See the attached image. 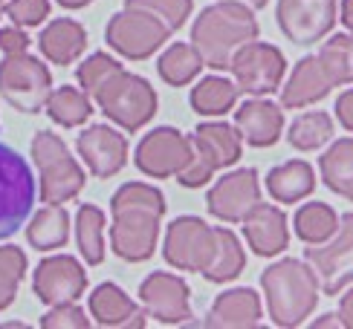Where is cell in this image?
<instances>
[{
    "instance_id": "6da1fadb",
    "label": "cell",
    "mask_w": 353,
    "mask_h": 329,
    "mask_svg": "<svg viewBox=\"0 0 353 329\" xmlns=\"http://www.w3.org/2000/svg\"><path fill=\"white\" fill-rule=\"evenodd\" d=\"M110 248L128 263L148 260L159 240V220L165 214L163 191L145 182H128L110 200Z\"/></svg>"
},
{
    "instance_id": "7a4b0ae2",
    "label": "cell",
    "mask_w": 353,
    "mask_h": 329,
    "mask_svg": "<svg viewBox=\"0 0 353 329\" xmlns=\"http://www.w3.org/2000/svg\"><path fill=\"white\" fill-rule=\"evenodd\" d=\"M258 38V21L252 6L243 0H220L200 12L191 26V43L203 55L205 67L229 70L232 58L243 43Z\"/></svg>"
},
{
    "instance_id": "3957f363",
    "label": "cell",
    "mask_w": 353,
    "mask_h": 329,
    "mask_svg": "<svg viewBox=\"0 0 353 329\" xmlns=\"http://www.w3.org/2000/svg\"><path fill=\"white\" fill-rule=\"evenodd\" d=\"M267 309L275 326H299L319 304V275L301 260H278L261 275Z\"/></svg>"
},
{
    "instance_id": "277c9868",
    "label": "cell",
    "mask_w": 353,
    "mask_h": 329,
    "mask_svg": "<svg viewBox=\"0 0 353 329\" xmlns=\"http://www.w3.org/2000/svg\"><path fill=\"white\" fill-rule=\"evenodd\" d=\"M32 159L41 173V200L47 205H64L76 200L84 188V171L70 156L67 145L50 130H38L32 139Z\"/></svg>"
},
{
    "instance_id": "5b68a950",
    "label": "cell",
    "mask_w": 353,
    "mask_h": 329,
    "mask_svg": "<svg viewBox=\"0 0 353 329\" xmlns=\"http://www.w3.org/2000/svg\"><path fill=\"white\" fill-rule=\"evenodd\" d=\"M93 98L99 104V110L128 133H137L139 127H145L157 113L154 87L142 76H134V72H125V70L116 72Z\"/></svg>"
},
{
    "instance_id": "8992f818",
    "label": "cell",
    "mask_w": 353,
    "mask_h": 329,
    "mask_svg": "<svg viewBox=\"0 0 353 329\" xmlns=\"http://www.w3.org/2000/svg\"><path fill=\"white\" fill-rule=\"evenodd\" d=\"M35 205V176L14 147L0 142V240L26 226Z\"/></svg>"
},
{
    "instance_id": "52a82bcc",
    "label": "cell",
    "mask_w": 353,
    "mask_h": 329,
    "mask_svg": "<svg viewBox=\"0 0 353 329\" xmlns=\"http://www.w3.org/2000/svg\"><path fill=\"white\" fill-rule=\"evenodd\" d=\"M0 96L14 110L38 113L52 96V76L35 55L12 52L0 61Z\"/></svg>"
},
{
    "instance_id": "ba28073f",
    "label": "cell",
    "mask_w": 353,
    "mask_h": 329,
    "mask_svg": "<svg viewBox=\"0 0 353 329\" xmlns=\"http://www.w3.org/2000/svg\"><path fill=\"white\" fill-rule=\"evenodd\" d=\"M171 35H174L171 29L159 18H154L151 12L128 9V6H125V12L113 14L108 29H105L108 47H113L119 55L130 58V61H145V58H151Z\"/></svg>"
},
{
    "instance_id": "9c48e42d",
    "label": "cell",
    "mask_w": 353,
    "mask_h": 329,
    "mask_svg": "<svg viewBox=\"0 0 353 329\" xmlns=\"http://www.w3.org/2000/svg\"><path fill=\"white\" fill-rule=\"evenodd\" d=\"M229 70L234 76V84L241 87V93L261 98V96H270L281 87L287 61H284L281 50L272 47V43L249 41L234 52Z\"/></svg>"
},
{
    "instance_id": "30bf717a",
    "label": "cell",
    "mask_w": 353,
    "mask_h": 329,
    "mask_svg": "<svg viewBox=\"0 0 353 329\" xmlns=\"http://www.w3.org/2000/svg\"><path fill=\"white\" fill-rule=\"evenodd\" d=\"M217 243V229L205 226L200 217H176L168 234H165V246L163 254L168 266L180 268V272H205V266L212 263Z\"/></svg>"
},
{
    "instance_id": "8fae6325",
    "label": "cell",
    "mask_w": 353,
    "mask_h": 329,
    "mask_svg": "<svg viewBox=\"0 0 353 329\" xmlns=\"http://www.w3.org/2000/svg\"><path fill=\"white\" fill-rule=\"evenodd\" d=\"M304 257L316 268L321 289L327 295H339L347 283H353V214L339 220V231L327 243L304 248Z\"/></svg>"
},
{
    "instance_id": "7c38bea8",
    "label": "cell",
    "mask_w": 353,
    "mask_h": 329,
    "mask_svg": "<svg viewBox=\"0 0 353 329\" xmlns=\"http://www.w3.org/2000/svg\"><path fill=\"white\" fill-rule=\"evenodd\" d=\"M191 153H194V145L188 136L174 127H157L137 145L134 162L145 176L168 179L185 168L191 162Z\"/></svg>"
},
{
    "instance_id": "4fadbf2b",
    "label": "cell",
    "mask_w": 353,
    "mask_h": 329,
    "mask_svg": "<svg viewBox=\"0 0 353 329\" xmlns=\"http://www.w3.org/2000/svg\"><path fill=\"white\" fill-rule=\"evenodd\" d=\"M275 18L292 43L313 47L330 35L336 23V0H278Z\"/></svg>"
},
{
    "instance_id": "5bb4252c",
    "label": "cell",
    "mask_w": 353,
    "mask_h": 329,
    "mask_svg": "<svg viewBox=\"0 0 353 329\" xmlns=\"http://www.w3.org/2000/svg\"><path fill=\"white\" fill-rule=\"evenodd\" d=\"M32 289L38 295V301L47 306L72 304V301H79L87 289V272L76 257L55 254V257H47L38 263Z\"/></svg>"
},
{
    "instance_id": "9a60e30c",
    "label": "cell",
    "mask_w": 353,
    "mask_h": 329,
    "mask_svg": "<svg viewBox=\"0 0 353 329\" xmlns=\"http://www.w3.org/2000/svg\"><path fill=\"white\" fill-rule=\"evenodd\" d=\"M258 202H261V185L255 168H241L226 173L223 179H217L209 197H205L209 214L223 222H243Z\"/></svg>"
},
{
    "instance_id": "2e32d148",
    "label": "cell",
    "mask_w": 353,
    "mask_h": 329,
    "mask_svg": "<svg viewBox=\"0 0 353 329\" xmlns=\"http://www.w3.org/2000/svg\"><path fill=\"white\" fill-rule=\"evenodd\" d=\"M139 301L142 309L159 323H185L191 318L188 286L183 277L168 272H154L139 283Z\"/></svg>"
},
{
    "instance_id": "e0dca14e",
    "label": "cell",
    "mask_w": 353,
    "mask_h": 329,
    "mask_svg": "<svg viewBox=\"0 0 353 329\" xmlns=\"http://www.w3.org/2000/svg\"><path fill=\"white\" fill-rule=\"evenodd\" d=\"M76 147H79V156L84 159V164L90 168V173L99 176V179L116 176L128 162V139H125V133L113 130L110 125L87 127L84 133H79Z\"/></svg>"
},
{
    "instance_id": "ac0fdd59",
    "label": "cell",
    "mask_w": 353,
    "mask_h": 329,
    "mask_svg": "<svg viewBox=\"0 0 353 329\" xmlns=\"http://www.w3.org/2000/svg\"><path fill=\"white\" fill-rule=\"evenodd\" d=\"M333 87H339V81H336L330 67L325 64V58L307 55L296 64L292 76L281 87V104L287 110H299V107H307V104L321 101Z\"/></svg>"
},
{
    "instance_id": "d6986e66",
    "label": "cell",
    "mask_w": 353,
    "mask_h": 329,
    "mask_svg": "<svg viewBox=\"0 0 353 329\" xmlns=\"http://www.w3.org/2000/svg\"><path fill=\"white\" fill-rule=\"evenodd\" d=\"M243 237L258 257H275V254H281L290 243L284 211L275 205L258 202L243 220Z\"/></svg>"
},
{
    "instance_id": "ffe728a7",
    "label": "cell",
    "mask_w": 353,
    "mask_h": 329,
    "mask_svg": "<svg viewBox=\"0 0 353 329\" xmlns=\"http://www.w3.org/2000/svg\"><path fill=\"white\" fill-rule=\"evenodd\" d=\"M234 127L241 130V136L246 145L252 147H272L281 139L284 130V113L278 104L263 101V98H252L243 101L238 110H234Z\"/></svg>"
},
{
    "instance_id": "44dd1931",
    "label": "cell",
    "mask_w": 353,
    "mask_h": 329,
    "mask_svg": "<svg viewBox=\"0 0 353 329\" xmlns=\"http://www.w3.org/2000/svg\"><path fill=\"white\" fill-rule=\"evenodd\" d=\"M90 315L99 326H113V329H142L145 315L130 295H125L116 283H99L90 295Z\"/></svg>"
},
{
    "instance_id": "7402d4cb",
    "label": "cell",
    "mask_w": 353,
    "mask_h": 329,
    "mask_svg": "<svg viewBox=\"0 0 353 329\" xmlns=\"http://www.w3.org/2000/svg\"><path fill=\"white\" fill-rule=\"evenodd\" d=\"M84 47H87V32H84V26L72 18H55L38 35L41 55L58 67L72 64L84 52Z\"/></svg>"
},
{
    "instance_id": "603a6c76",
    "label": "cell",
    "mask_w": 353,
    "mask_h": 329,
    "mask_svg": "<svg viewBox=\"0 0 353 329\" xmlns=\"http://www.w3.org/2000/svg\"><path fill=\"white\" fill-rule=\"evenodd\" d=\"M261 321V297L252 289H229L209 309L205 326L217 329H246Z\"/></svg>"
},
{
    "instance_id": "cb8c5ba5",
    "label": "cell",
    "mask_w": 353,
    "mask_h": 329,
    "mask_svg": "<svg viewBox=\"0 0 353 329\" xmlns=\"http://www.w3.org/2000/svg\"><path fill=\"white\" fill-rule=\"evenodd\" d=\"M191 142H194L197 151L220 171V168H229V164H234L241 159L243 136H241L238 127H232L226 122H205L194 130Z\"/></svg>"
},
{
    "instance_id": "d4e9b609",
    "label": "cell",
    "mask_w": 353,
    "mask_h": 329,
    "mask_svg": "<svg viewBox=\"0 0 353 329\" xmlns=\"http://www.w3.org/2000/svg\"><path fill=\"white\" fill-rule=\"evenodd\" d=\"M316 188V176H313V168L301 159H292V162H284L272 168L267 173V191L275 202H299L304 197H310Z\"/></svg>"
},
{
    "instance_id": "484cf974",
    "label": "cell",
    "mask_w": 353,
    "mask_h": 329,
    "mask_svg": "<svg viewBox=\"0 0 353 329\" xmlns=\"http://www.w3.org/2000/svg\"><path fill=\"white\" fill-rule=\"evenodd\" d=\"M26 240L38 251L64 248L70 240V214L64 205H43L26 226Z\"/></svg>"
},
{
    "instance_id": "4316f807",
    "label": "cell",
    "mask_w": 353,
    "mask_h": 329,
    "mask_svg": "<svg viewBox=\"0 0 353 329\" xmlns=\"http://www.w3.org/2000/svg\"><path fill=\"white\" fill-rule=\"evenodd\" d=\"M319 171L333 193L353 202V139L333 142L330 151L319 159Z\"/></svg>"
},
{
    "instance_id": "83f0119b",
    "label": "cell",
    "mask_w": 353,
    "mask_h": 329,
    "mask_svg": "<svg viewBox=\"0 0 353 329\" xmlns=\"http://www.w3.org/2000/svg\"><path fill=\"white\" fill-rule=\"evenodd\" d=\"M203 67H205V61L194 43H171L157 61L159 78L171 87H185L191 78H197V72Z\"/></svg>"
},
{
    "instance_id": "f1b7e54d",
    "label": "cell",
    "mask_w": 353,
    "mask_h": 329,
    "mask_svg": "<svg viewBox=\"0 0 353 329\" xmlns=\"http://www.w3.org/2000/svg\"><path fill=\"white\" fill-rule=\"evenodd\" d=\"M246 266V254L229 229H217V243H214V254H212V263L205 266L203 277L209 283H226L234 280Z\"/></svg>"
},
{
    "instance_id": "f546056e",
    "label": "cell",
    "mask_w": 353,
    "mask_h": 329,
    "mask_svg": "<svg viewBox=\"0 0 353 329\" xmlns=\"http://www.w3.org/2000/svg\"><path fill=\"white\" fill-rule=\"evenodd\" d=\"M238 93H241V87L232 84L229 78L209 76L191 89V107H194V113H200V116H223L234 107Z\"/></svg>"
},
{
    "instance_id": "4dcf8cb0",
    "label": "cell",
    "mask_w": 353,
    "mask_h": 329,
    "mask_svg": "<svg viewBox=\"0 0 353 329\" xmlns=\"http://www.w3.org/2000/svg\"><path fill=\"white\" fill-rule=\"evenodd\" d=\"M76 240L84 263L99 266L105 260V211L99 205H81L76 214Z\"/></svg>"
},
{
    "instance_id": "1f68e13d",
    "label": "cell",
    "mask_w": 353,
    "mask_h": 329,
    "mask_svg": "<svg viewBox=\"0 0 353 329\" xmlns=\"http://www.w3.org/2000/svg\"><path fill=\"white\" fill-rule=\"evenodd\" d=\"M339 220L336 211L325 202H307L299 208L296 214V234L307 246H319V243H327L330 237L339 231Z\"/></svg>"
},
{
    "instance_id": "d6a6232c",
    "label": "cell",
    "mask_w": 353,
    "mask_h": 329,
    "mask_svg": "<svg viewBox=\"0 0 353 329\" xmlns=\"http://www.w3.org/2000/svg\"><path fill=\"white\" fill-rule=\"evenodd\" d=\"M90 113H93L90 96L76 87H58L52 89V96L47 101V116L61 127H79L90 118Z\"/></svg>"
},
{
    "instance_id": "836d02e7",
    "label": "cell",
    "mask_w": 353,
    "mask_h": 329,
    "mask_svg": "<svg viewBox=\"0 0 353 329\" xmlns=\"http://www.w3.org/2000/svg\"><path fill=\"white\" fill-rule=\"evenodd\" d=\"M333 136V118L327 113H304L299 116L296 122L290 125V133H287V142L296 147V151H316L325 142H330Z\"/></svg>"
},
{
    "instance_id": "e575fe53",
    "label": "cell",
    "mask_w": 353,
    "mask_h": 329,
    "mask_svg": "<svg viewBox=\"0 0 353 329\" xmlns=\"http://www.w3.org/2000/svg\"><path fill=\"white\" fill-rule=\"evenodd\" d=\"M23 275H26V254L18 246H0V312L14 304Z\"/></svg>"
},
{
    "instance_id": "d590c367",
    "label": "cell",
    "mask_w": 353,
    "mask_h": 329,
    "mask_svg": "<svg viewBox=\"0 0 353 329\" xmlns=\"http://www.w3.org/2000/svg\"><path fill=\"white\" fill-rule=\"evenodd\" d=\"M339 84H353V35H333L319 50Z\"/></svg>"
},
{
    "instance_id": "8d00e7d4",
    "label": "cell",
    "mask_w": 353,
    "mask_h": 329,
    "mask_svg": "<svg viewBox=\"0 0 353 329\" xmlns=\"http://www.w3.org/2000/svg\"><path fill=\"white\" fill-rule=\"evenodd\" d=\"M119 70H122V64L116 61V58H110L108 52H93V55L79 67L76 76H79V84L84 87V93L93 98L99 89L105 87Z\"/></svg>"
},
{
    "instance_id": "74e56055",
    "label": "cell",
    "mask_w": 353,
    "mask_h": 329,
    "mask_svg": "<svg viewBox=\"0 0 353 329\" xmlns=\"http://www.w3.org/2000/svg\"><path fill=\"white\" fill-rule=\"evenodd\" d=\"M125 6L151 12L154 18H159L171 29V32H176L191 14V0H125Z\"/></svg>"
},
{
    "instance_id": "f35d334b",
    "label": "cell",
    "mask_w": 353,
    "mask_h": 329,
    "mask_svg": "<svg viewBox=\"0 0 353 329\" xmlns=\"http://www.w3.org/2000/svg\"><path fill=\"white\" fill-rule=\"evenodd\" d=\"M6 14L14 26L32 29L50 18V0H12L6 6Z\"/></svg>"
},
{
    "instance_id": "ab89813d",
    "label": "cell",
    "mask_w": 353,
    "mask_h": 329,
    "mask_svg": "<svg viewBox=\"0 0 353 329\" xmlns=\"http://www.w3.org/2000/svg\"><path fill=\"white\" fill-rule=\"evenodd\" d=\"M41 326L43 329H87L90 326V318L84 315V309L72 304H58L52 306L47 315L41 318Z\"/></svg>"
},
{
    "instance_id": "60d3db41",
    "label": "cell",
    "mask_w": 353,
    "mask_h": 329,
    "mask_svg": "<svg viewBox=\"0 0 353 329\" xmlns=\"http://www.w3.org/2000/svg\"><path fill=\"white\" fill-rule=\"evenodd\" d=\"M29 35L23 32V26H6L0 29V52L3 55H12V52H26L29 50Z\"/></svg>"
},
{
    "instance_id": "b9f144b4",
    "label": "cell",
    "mask_w": 353,
    "mask_h": 329,
    "mask_svg": "<svg viewBox=\"0 0 353 329\" xmlns=\"http://www.w3.org/2000/svg\"><path fill=\"white\" fill-rule=\"evenodd\" d=\"M336 116H339V122L347 130H353V89L339 96V101H336Z\"/></svg>"
},
{
    "instance_id": "7bdbcfd3",
    "label": "cell",
    "mask_w": 353,
    "mask_h": 329,
    "mask_svg": "<svg viewBox=\"0 0 353 329\" xmlns=\"http://www.w3.org/2000/svg\"><path fill=\"white\" fill-rule=\"evenodd\" d=\"M339 318H342V326L353 329V289L342 295V301H339Z\"/></svg>"
},
{
    "instance_id": "ee69618b",
    "label": "cell",
    "mask_w": 353,
    "mask_h": 329,
    "mask_svg": "<svg viewBox=\"0 0 353 329\" xmlns=\"http://www.w3.org/2000/svg\"><path fill=\"white\" fill-rule=\"evenodd\" d=\"M342 23L353 32V0H342Z\"/></svg>"
},
{
    "instance_id": "f6af8a7d",
    "label": "cell",
    "mask_w": 353,
    "mask_h": 329,
    "mask_svg": "<svg viewBox=\"0 0 353 329\" xmlns=\"http://www.w3.org/2000/svg\"><path fill=\"white\" fill-rule=\"evenodd\" d=\"M313 326H316V329H325V326H342V318H339V315H325L321 321H316Z\"/></svg>"
},
{
    "instance_id": "bcb514c9",
    "label": "cell",
    "mask_w": 353,
    "mask_h": 329,
    "mask_svg": "<svg viewBox=\"0 0 353 329\" xmlns=\"http://www.w3.org/2000/svg\"><path fill=\"white\" fill-rule=\"evenodd\" d=\"M64 9H84L87 3H93V0H58Z\"/></svg>"
},
{
    "instance_id": "7dc6e473",
    "label": "cell",
    "mask_w": 353,
    "mask_h": 329,
    "mask_svg": "<svg viewBox=\"0 0 353 329\" xmlns=\"http://www.w3.org/2000/svg\"><path fill=\"white\" fill-rule=\"evenodd\" d=\"M243 3H249V6H252V9H263V6H267V3H270V0H243Z\"/></svg>"
},
{
    "instance_id": "c3c4849f",
    "label": "cell",
    "mask_w": 353,
    "mask_h": 329,
    "mask_svg": "<svg viewBox=\"0 0 353 329\" xmlns=\"http://www.w3.org/2000/svg\"><path fill=\"white\" fill-rule=\"evenodd\" d=\"M3 14H6V6H3V0H0V18H3Z\"/></svg>"
}]
</instances>
